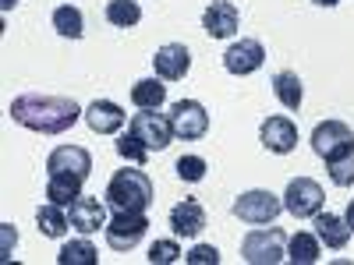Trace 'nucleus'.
<instances>
[{"label":"nucleus","instance_id":"7ed1b4c3","mask_svg":"<svg viewBox=\"0 0 354 265\" xmlns=\"http://www.w3.org/2000/svg\"><path fill=\"white\" fill-rule=\"evenodd\" d=\"M322 202H326V195L312 177H294L283 191V209L294 219H315V213H322Z\"/></svg>","mask_w":354,"mask_h":265},{"label":"nucleus","instance_id":"2f4dec72","mask_svg":"<svg viewBox=\"0 0 354 265\" xmlns=\"http://www.w3.org/2000/svg\"><path fill=\"white\" fill-rule=\"evenodd\" d=\"M11 237H18V233H11V226L4 223V258H11L8 251H11Z\"/></svg>","mask_w":354,"mask_h":265},{"label":"nucleus","instance_id":"aec40b11","mask_svg":"<svg viewBox=\"0 0 354 265\" xmlns=\"http://www.w3.org/2000/svg\"><path fill=\"white\" fill-rule=\"evenodd\" d=\"M36 223H39V233H43V237H50V241H61L64 233H68V226H71L64 205H53V202H46V205H39V209H36Z\"/></svg>","mask_w":354,"mask_h":265},{"label":"nucleus","instance_id":"5701e85b","mask_svg":"<svg viewBox=\"0 0 354 265\" xmlns=\"http://www.w3.org/2000/svg\"><path fill=\"white\" fill-rule=\"evenodd\" d=\"M319 255H322V244H319L315 233L298 230V233L287 241V258H290L294 265H312V262H319Z\"/></svg>","mask_w":354,"mask_h":265},{"label":"nucleus","instance_id":"473e14b6","mask_svg":"<svg viewBox=\"0 0 354 265\" xmlns=\"http://www.w3.org/2000/svg\"><path fill=\"white\" fill-rule=\"evenodd\" d=\"M344 223L351 226V233H354V198H351V205H347V213H344Z\"/></svg>","mask_w":354,"mask_h":265},{"label":"nucleus","instance_id":"72a5a7b5","mask_svg":"<svg viewBox=\"0 0 354 265\" xmlns=\"http://www.w3.org/2000/svg\"><path fill=\"white\" fill-rule=\"evenodd\" d=\"M315 4H319V8H337L340 0H315Z\"/></svg>","mask_w":354,"mask_h":265},{"label":"nucleus","instance_id":"6ab92c4d","mask_svg":"<svg viewBox=\"0 0 354 265\" xmlns=\"http://www.w3.org/2000/svg\"><path fill=\"white\" fill-rule=\"evenodd\" d=\"M82 177H71V173H50L46 181V198L53 205H64V209H71L75 198H82Z\"/></svg>","mask_w":354,"mask_h":265},{"label":"nucleus","instance_id":"f3484780","mask_svg":"<svg viewBox=\"0 0 354 265\" xmlns=\"http://www.w3.org/2000/svg\"><path fill=\"white\" fill-rule=\"evenodd\" d=\"M170 226L177 237H198V233L205 230V209L195 202V198H185L177 202L170 209Z\"/></svg>","mask_w":354,"mask_h":265},{"label":"nucleus","instance_id":"dca6fc26","mask_svg":"<svg viewBox=\"0 0 354 265\" xmlns=\"http://www.w3.org/2000/svg\"><path fill=\"white\" fill-rule=\"evenodd\" d=\"M124 121H128V113L117 103H110V99H96V103L85 106V124L93 128L96 135H117L124 128Z\"/></svg>","mask_w":354,"mask_h":265},{"label":"nucleus","instance_id":"c85d7f7f","mask_svg":"<svg viewBox=\"0 0 354 265\" xmlns=\"http://www.w3.org/2000/svg\"><path fill=\"white\" fill-rule=\"evenodd\" d=\"M174 170H177V177H181L185 184H198L209 166H205V159H202V156H181V159L174 163Z\"/></svg>","mask_w":354,"mask_h":265},{"label":"nucleus","instance_id":"bb28decb","mask_svg":"<svg viewBox=\"0 0 354 265\" xmlns=\"http://www.w3.org/2000/svg\"><path fill=\"white\" fill-rule=\"evenodd\" d=\"M100 258H96V248H93V241L82 237L78 241H71V244H64L61 248V255H57V265H96Z\"/></svg>","mask_w":354,"mask_h":265},{"label":"nucleus","instance_id":"4be33fe9","mask_svg":"<svg viewBox=\"0 0 354 265\" xmlns=\"http://www.w3.org/2000/svg\"><path fill=\"white\" fill-rule=\"evenodd\" d=\"M273 96H277L287 110H301V99H305L301 78L294 75V71H277V75H273Z\"/></svg>","mask_w":354,"mask_h":265},{"label":"nucleus","instance_id":"9d476101","mask_svg":"<svg viewBox=\"0 0 354 265\" xmlns=\"http://www.w3.org/2000/svg\"><path fill=\"white\" fill-rule=\"evenodd\" d=\"M259 138L273 156H287V153L298 149V128H294V121H287V117H270V121H262Z\"/></svg>","mask_w":354,"mask_h":265},{"label":"nucleus","instance_id":"a878e982","mask_svg":"<svg viewBox=\"0 0 354 265\" xmlns=\"http://www.w3.org/2000/svg\"><path fill=\"white\" fill-rule=\"evenodd\" d=\"M53 28H57V36H64V39H82V32H85V18H82L78 8L61 4V8L53 11Z\"/></svg>","mask_w":354,"mask_h":265},{"label":"nucleus","instance_id":"f704fd0d","mask_svg":"<svg viewBox=\"0 0 354 265\" xmlns=\"http://www.w3.org/2000/svg\"><path fill=\"white\" fill-rule=\"evenodd\" d=\"M15 4H18V0H0V8H4V11H11Z\"/></svg>","mask_w":354,"mask_h":265},{"label":"nucleus","instance_id":"9b49d317","mask_svg":"<svg viewBox=\"0 0 354 265\" xmlns=\"http://www.w3.org/2000/svg\"><path fill=\"white\" fill-rule=\"evenodd\" d=\"M347 145H354V131H351L344 121H322V124H315V131H312V149H315V156L330 159L333 153L347 149Z\"/></svg>","mask_w":354,"mask_h":265},{"label":"nucleus","instance_id":"20e7f679","mask_svg":"<svg viewBox=\"0 0 354 265\" xmlns=\"http://www.w3.org/2000/svg\"><path fill=\"white\" fill-rule=\"evenodd\" d=\"M241 258L252 265H277L280 258H287V237L270 226V230H252L241 241Z\"/></svg>","mask_w":354,"mask_h":265},{"label":"nucleus","instance_id":"2eb2a0df","mask_svg":"<svg viewBox=\"0 0 354 265\" xmlns=\"http://www.w3.org/2000/svg\"><path fill=\"white\" fill-rule=\"evenodd\" d=\"M68 219H71V230H78V233H96V230H106V205L100 202V198H75V205H71V213H68Z\"/></svg>","mask_w":354,"mask_h":265},{"label":"nucleus","instance_id":"412c9836","mask_svg":"<svg viewBox=\"0 0 354 265\" xmlns=\"http://www.w3.org/2000/svg\"><path fill=\"white\" fill-rule=\"evenodd\" d=\"M131 103L138 110H160L167 103V85L163 78H142L131 85Z\"/></svg>","mask_w":354,"mask_h":265},{"label":"nucleus","instance_id":"39448f33","mask_svg":"<svg viewBox=\"0 0 354 265\" xmlns=\"http://www.w3.org/2000/svg\"><path fill=\"white\" fill-rule=\"evenodd\" d=\"M167 117H170L174 138H181V141H198L209 131V113H205V106L198 99H177Z\"/></svg>","mask_w":354,"mask_h":265},{"label":"nucleus","instance_id":"f257e3e1","mask_svg":"<svg viewBox=\"0 0 354 265\" xmlns=\"http://www.w3.org/2000/svg\"><path fill=\"white\" fill-rule=\"evenodd\" d=\"M11 117H15V124L36 131V135H64L78 124V117H85V110L64 96L25 92V96H15Z\"/></svg>","mask_w":354,"mask_h":265},{"label":"nucleus","instance_id":"f8f14e48","mask_svg":"<svg viewBox=\"0 0 354 265\" xmlns=\"http://www.w3.org/2000/svg\"><path fill=\"white\" fill-rule=\"evenodd\" d=\"M88 170H93V156H88L82 145H57L46 159V177L50 173H71V177H82L85 181Z\"/></svg>","mask_w":354,"mask_h":265},{"label":"nucleus","instance_id":"cd10ccee","mask_svg":"<svg viewBox=\"0 0 354 265\" xmlns=\"http://www.w3.org/2000/svg\"><path fill=\"white\" fill-rule=\"evenodd\" d=\"M117 156H121L124 163H131V166H145V159H149V149L142 145V138H135V135L128 131V135L117 138Z\"/></svg>","mask_w":354,"mask_h":265},{"label":"nucleus","instance_id":"4468645a","mask_svg":"<svg viewBox=\"0 0 354 265\" xmlns=\"http://www.w3.org/2000/svg\"><path fill=\"white\" fill-rule=\"evenodd\" d=\"M153 68H156V78H163V81H181L192 68V53L185 43H167L156 50Z\"/></svg>","mask_w":354,"mask_h":265},{"label":"nucleus","instance_id":"ddd939ff","mask_svg":"<svg viewBox=\"0 0 354 265\" xmlns=\"http://www.w3.org/2000/svg\"><path fill=\"white\" fill-rule=\"evenodd\" d=\"M238 25H241V14L230 0H213L202 14V28H205V36H213V39H230L238 32Z\"/></svg>","mask_w":354,"mask_h":265},{"label":"nucleus","instance_id":"7c9ffc66","mask_svg":"<svg viewBox=\"0 0 354 265\" xmlns=\"http://www.w3.org/2000/svg\"><path fill=\"white\" fill-rule=\"evenodd\" d=\"M185 258H188L192 265H216V262H220V251H216L213 244H195Z\"/></svg>","mask_w":354,"mask_h":265},{"label":"nucleus","instance_id":"c756f323","mask_svg":"<svg viewBox=\"0 0 354 265\" xmlns=\"http://www.w3.org/2000/svg\"><path fill=\"white\" fill-rule=\"evenodd\" d=\"M145 258H149L153 265H170V262L181 258V244H177V241H156Z\"/></svg>","mask_w":354,"mask_h":265},{"label":"nucleus","instance_id":"6e6552de","mask_svg":"<svg viewBox=\"0 0 354 265\" xmlns=\"http://www.w3.org/2000/svg\"><path fill=\"white\" fill-rule=\"evenodd\" d=\"M145 230H149L145 213H113L106 219V244L113 251H131L145 237Z\"/></svg>","mask_w":354,"mask_h":265},{"label":"nucleus","instance_id":"0eeeda50","mask_svg":"<svg viewBox=\"0 0 354 265\" xmlns=\"http://www.w3.org/2000/svg\"><path fill=\"white\" fill-rule=\"evenodd\" d=\"M128 131H131L135 138H142V145H145L149 153H163L167 145H170V138H174L170 117H167V113H156V110L135 113L131 124H128Z\"/></svg>","mask_w":354,"mask_h":265},{"label":"nucleus","instance_id":"a211bd4d","mask_svg":"<svg viewBox=\"0 0 354 265\" xmlns=\"http://www.w3.org/2000/svg\"><path fill=\"white\" fill-rule=\"evenodd\" d=\"M315 237L330 251H344L347 241H351V226L340 216H333V213H315Z\"/></svg>","mask_w":354,"mask_h":265},{"label":"nucleus","instance_id":"1a4fd4ad","mask_svg":"<svg viewBox=\"0 0 354 265\" xmlns=\"http://www.w3.org/2000/svg\"><path fill=\"white\" fill-rule=\"evenodd\" d=\"M262 64H266V46H262L259 39H248V36L238 39V43H230L227 53H223V68H227L230 75H238V78L255 75Z\"/></svg>","mask_w":354,"mask_h":265},{"label":"nucleus","instance_id":"423d86ee","mask_svg":"<svg viewBox=\"0 0 354 265\" xmlns=\"http://www.w3.org/2000/svg\"><path fill=\"white\" fill-rule=\"evenodd\" d=\"M280 209H283L280 195L262 191V188L245 191L238 202H234V216H238L241 223H248V226H266V223H273V219L280 216Z\"/></svg>","mask_w":354,"mask_h":265},{"label":"nucleus","instance_id":"f03ea898","mask_svg":"<svg viewBox=\"0 0 354 265\" xmlns=\"http://www.w3.org/2000/svg\"><path fill=\"white\" fill-rule=\"evenodd\" d=\"M153 198V181L142 170H117L106 184V205L113 213H145Z\"/></svg>","mask_w":354,"mask_h":265},{"label":"nucleus","instance_id":"b1692460","mask_svg":"<svg viewBox=\"0 0 354 265\" xmlns=\"http://www.w3.org/2000/svg\"><path fill=\"white\" fill-rule=\"evenodd\" d=\"M326 170H330V181H333L337 188H351V184H354V145L333 153V156L326 159Z\"/></svg>","mask_w":354,"mask_h":265},{"label":"nucleus","instance_id":"393cba45","mask_svg":"<svg viewBox=\"0 0 354 265\" xmlns=\"http://www.w3.org/2000/svg\"><path fill=\"white\" fill-rule=\"evenodd\" d=\"M106 21L113 28H135L142 21L138 0H106Z\"/></svg>","mask_w":354,"mask_h":265}]
</instances>
